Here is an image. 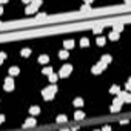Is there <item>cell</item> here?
Here are the masks:
<instances>
[{"label":"cell","mask_w":131,"mask_h":131,"mask_svg":"<svg viewBox=\"0 0 131 131\" xmlns=\"http://www.w3.org/2000/svg\"><path fill=\"white\" fill-rule=\"evenodd\" d=\"M56 93H57V86H56V83H51L49 86H46V88L42 91L43 99H45V100H51V99H54V94H56Z\"/></svg>","instance_id":"1"},{"label":"cell","mask_w":131,"mask_h":131,"mask_svg":"<svg viewBox=\"0 0 131 131\" xmlns=\"http://www.w3.org/2000/svg\"><path fill=\"white\" fill-rule=\"evenodd\" d=\"M42 5V0H32V2L26 6V9H25V12L26 14H32V12H37V9H39V6Z\"/></svg>","instance_id":"2"},{"label":"cell","mask_w":131,"mask_h":131,"mask_svg":"<svg viewBox=\"0 0 131 131\" xmlns=\"http://www.w3.org/2000/svg\"><path fill=\"white\" fill-rule=\"evenodd\" d=\"M71 71H73V66L71 65H63L62 69L59 71V76L60 77H68L69 74H71Z\"/></svg>","instance_id":"3"},{"label":"cell","mask_w":131,"mask_h":131,"mask_svg":"<svg viewBox=\"0 0 131 131\" xmlns=\"http://www.w3.org/2000/svg\"><path fill=\"white\" fill-rule=\"evenodd\" d=\"M103 69H107V63H103L102 60H100V62H99L97 65H94V66H93L91 71H93V74H100V73L103 71Z\"/></svg>","instance_id":"4"},{"label":"cell","mask_w":131,"mask_h":131,"mask_svg":"<svg viewBox=\"0 0 131 131\" xmlns=\"http://www.w3.org/2000/svg\"><path fill=\"white\" fill-rule=\"evenodd\" d=\"M3 88H5L6 91H12V90H14V80H12V77H6V79H5Z\"/></svg>","instance_id":"5"},{"label":"cell","mask_w":131,"mask_h":131,"mask_svg":"<svg viewBox=\"0 0 131 131\" xmlns=\"http://www.w3.org/2000/svg\"><path fill=\"white\" fill-rule=\"evenodd\" d=\"M122 103H124V100H122L120 97L114 99V102H113V107H111V113H117V111L120 110V107H122Z\"/></svg>","instance_id":"6"},{"label":"cell","mask_w":131,"mask_h":131,"mask_svg":"<svg viewBox=\"0 0 131 131\" xmlns=\"http://www.w3.org/2000/svg\"><path fill=\"white\" fill-rule=\"evenodd\" d=\"M119 97L124 100V102H131V94H130L128 91H124V93L119 91Z\"/></svg>","instance_id":"7"},{"label":"cell","mask_w":131,"mask_h":131,"mask_svg":"<svg viewBox=\"0 0 131 131\" xmlns=\"http://www.w3.org/2000/svg\"><path fill=\"white\" fill-rule=\"evenodd\" d=\"M63 46H65V49H71V48H74V40H65Z\"/></svg>","instance_id":"8"},{"label":"cell","mask_w":131,"mask_h":131,"mask_svg":"<svg viewBox=\"0 0 131 131\" xmlns=\"http://www.w3.org/2000/svg\"><path fill=\"white\" fill-rule=\"evenodd\" d=\"M39 113H40V108H39V107H31V108H29V114H31V116H37Z\"/></svg>","instance_id":"9"},{"label":"cell","mask_w":131,"mask_h":131,"mask_svg":"<svg viewBox=\"0 0 131 131\" xmlns=\"http://www.w3.org/2000/svg\"><path fill=\"white\" fill-rule=\"evenodd\" d=\"M119 36H120L119 31H113V32H110V40H117Z\"/></svg>","instance_id":"10"},{"label":"cell","mask_w":131,"mask_h":131,"mask_svg":"<svg viewBox=\"0 0 131 131\" xmlns=\"http://www.w3.org/2000/svg\"><path fill=\"white\" fill-rule=\"evenodd\" d=\"M49 62V57L46 56V54H42L40 57H39V63H48Z\"/></svg>","instance_id":"11"},{"label":"cell","mask_w":131,"mask_h":131,"mask_svg":"<svg viewBox=\"0 0 131 131\" xmlns=\"http://www.w3.org/2000/svg\"><path fill=\"white\" fill-rule=\"evenodd\" d=\"M83 117H85L83 111H76V114H74V119H76V120H82Z\"/></svg>","instance_id":"12"},{"label":"cell","mask_w":131,"mask_h":131,"mask_svg":"<svg viewBox=\"0 0 131 131\" xmlns=\"http://www.w3.org/2000/svg\"><path fill=\"white\" fill-rule=\"evenodd\" d=\"M56 120H57V124H65V122H68V119H66V116H65V114H60Z\"/></svg>","instance_id":"13"},{"label":"cell","mask_w":131,"mask_h":131,"mask_svg":"<svg viewBox=\"0 0 131 131\" xmlns=\"http://www.w3.org/2000/svg\"><path fill=\"white\" fill-rule=\"evenodd\" d=\"M74 107H77V108H80V107H83V99H80V97H77V99L74 100Z\"/></svg>","instance_id":"14"},{"label":"cell","mask_w":131,"mask_h":131,"mask_svg":"<svg viewBox=\"0 0 131 131\" xmlns=\"http://www.w3.org/2000/svg\"><path fill=\"white\" fill-rule=\"evenodd\" d=\"M80 45H82L83 48H86V46H88V45H90V40H88V37H82V39H80Z\"/></svg>","instance_id":"15"},{"label":"cell","mask_w":131,"mask_h":131,"mask_svg":"<svg viewBox=\"0 0 131 131\" xmlns=\"http://www.w3.org/2000/svg\"><path fill=\"white\" fill-rule=\"evenodd\" d=\"M48 77H49V82H51V83H56V82H57V74H56V73L48 74Z\"/></svg>","instance_id":"16"},{"label":"cell","mask_w":131,"mask_h":131,"mask_svg":"<svg viewBox=\"0 0 131 131\" xmlns=\"http://www.w3.org/2000/svg\"><path fill=\"white\" fill-rule=\"evenodd\" d=\"M19 73H20V69L17 68V66H12V68H9V74H11V76H17Z\"/></svg>","instance_id":"17"},{"label":"cell","mask_w":131,"mask_h":131,"mask_svg":"<svg viewBox=\"0 0 131 131\" xmlns=\"http://www.w3.org/2000/svg\"><path fill=\"white\" fill-rule=\"evenodd\" d=\"M80 11H82V12H90V11H91V8H90V3H85V5H82Z\"/></svg>","instance_id":"18"},{"label":"cell","mask_w":131,"mask_h":131,"mask_svg":"<svg viewBox=\"0 0 131 131\" xmlns=\"http://www.w3.org/2000/svg\"><path fill=\"white\" fill-rule=\"evenodd\" d=\"M102 62L108 65V63L111 62V56H110V54H105V56H102Z\"/></svg>","instance_id":"19"},{"label":"cell","mask_w":131,"mask_h":131,"mask_svg":"<svg viewBox=\"0 0 131 131\" xmlns=\"http://www.w3.org/2000/svg\"><path fill=\"white\" fill-rule=\"evenodd\" d=\"M36 125V119H28L25 122V127H34Z\"/></svg>","instance_id":"20"},{"label":"cell","mask_w":131,"mask_h":131,"mask_svg":"<svg viewBox=\"0 0 131 131\" xmlns=\"http://www.w3.org/2000/svg\"><path fill=\"white\" fill-rule=\"evenodd\" d=\"M119 91H120V88H119L117 85H113V86H111V90H110V93H111V94H117Z\"/></svg>","instance_id":"21"},{"label":"cell","mask_w":131,"mask_h":131,"mask_svg":"<svg viewBox=\"0 0 131 131\" xmlns=\"http://www.w3.org/2000/svg\"><path fill=\"white\" fill-rule=\"evenodd\" d=\"M59 56H60V59H68V49L60 51V52H59Z\"/></svg>","instance_id":"22"},{"label":"cell","mask_w":131,"mask_h":131,"mask_svg":"<svg viewBox=\"0 0 131 131\" xmlns=\"http://www.w3.org/2000/svg\"><path fill=\"white\" fill-rule=\"evenodd\" d=\"M42 73L48 76V74H51V73H52V68H51V66H45V68L42 69Z\"/></svg>","instance_id":"23"},{"label":"cell","mask_w":131,"mask_h":131,"mask_svg":"<svg viewBox=\"0 0 131 131\" xmlns=\"http://www.w3.org/2000/svg\"><path fill=\"white\" fill-rule=\"evenodd\" d=\"M29 54H31V49H29V48H25V49H22V56H23V57H28Z\"/></svg>","instance_id":"24"},{"label":"cell","mask_w":131,"mask_h":131,"mask_svg":"<svg viewBox=\"0 0 131 131\" xmlns=\"http://www.w3.org/2000/svg\"><path fill=\"white\" fill-rule=\"evenodd\" d=\"M97 45H99V46H103V45H105V37H99V39H97Z\"/></svg>","instance_id":"25"},{"label":"cell","mask_w":131,"mask_h":131,"mask_svg":"<svg viewBox=\"0 0 131 131\" xmlns=\"http://www.w3.org/2000/svg\"><path fill=\"white\" fill-rule=\"evenodd\" d=\"M122 28H124V26H122V23H116V25H114V31H119V32H120Z\"/></svg>","instance_id":"26"},{"label":"cell","mask_w":131,"mask_h":131,"mask_svg":"<svg viewBox=\"0 0 131 131\" xmlns=\"http://www.w3.org/2000/svg\"><path fill=\"white\" fill-rule=\"evenodd\" d=\"M5 57H6V54H5V52H0V65L3 63V60H5Z\"/></svg>","instance_id":"27"},{"label":"cell","mask_w":131,"mask_h":131,"mask_svg":"<svg viewBox=\"0 0 131 131\" xmlns=\"http://www.w3.org/2000/svg\"><path fill=\"white\" fill-rule=\"evenodd\" d=\"M102 29H103V28H102V26L99 25V26H94V29H93V31H94V32H100Z\"/></svg>","instance_id":"28"},{"label":"cell","mask_w":131,"mask_h":131,"mask_svg":"<svg viewBox=\"0 0 131 131\" xmlns=\"http://www.w3.org/2000/svg\"><path fill=\"white\" fill-rule=\"evenodd\" d=\"M45 15H46V14H45V12H40V14H39V15H37V19H43V17H45Z\"/></svg>","instance_id":"29"},{"label":"cell","mask_w":131,"mask_h":131,"mask_svg":"<svg viewBox=\"0 0 131 131\" xmlns=\"http://www.w3.org/2000/svg\"><path fill=\"white\" fill-rule=\"evenodd\" d=\"M3 122H5V116L0 114V124H3Z\"/></svg>","instance_id":"30"},{"label":"cell","mask_w":131,"mask_h":131,"mask_svg":"<svg viewBox=\"0 0 131 131\" xmlns=\"http://www.w3.org/2000/svg\"><path fill=\"white\" fill-rule=\"evenodd\" d=\"M23 2H25V3H31V2H32V0H23Z\"/></svg>","instance_id":"31"},{"label":"cell","mask_w":131,"mask_h":131,"mask_svg":"<svg viewBox=\"0 0 131 131\" xmlns=\"http://www.w3.org/2000/svg\"><path fill=\"white\" fill-rule=\"evenodd\" d=\"M8 2V0H0V3H6Z\"/></svg>","instance_id":"32"},{"label":"cell","mask_w":131,"mask_h":131,"mask_svg":"<svg viewBox=\"0 0 131 131\" xmlns=\"http://www.w3.org/2000/svg\"><path fill=\"white\" fill-rule=\"evenodd\" d=\"M93 2V0H85V3H91Z\"/></svg>","instance_id":"33"},{"label":"cell","mask_w":131,"mask_h":131,"mask_svg":"<svg viewBox=\"0 0 131 131\" xmlns=\"http://www.w3.org/2000/svg\"><path fill=\"white\" fill-rule=\"evenodd\" d=\"M2 12H3V8H2V6H0V14H2Z\"/></svg>","instance_id":"34"}]
</instances>
